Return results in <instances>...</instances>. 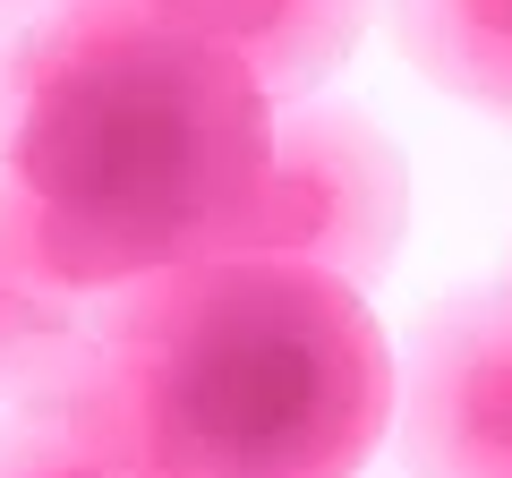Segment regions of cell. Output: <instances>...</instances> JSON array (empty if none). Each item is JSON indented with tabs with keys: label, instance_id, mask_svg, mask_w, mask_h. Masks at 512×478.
I'll return each instance as SVG.
<instances>
[{
	"label": "cell",
	"instance_id": "52a82bcc",
	"mask_svg": "<svg viewBox=\"0 0 512 478\" xmlns=\"http://www.w3.org/2000/svg\"><path fill=\"white\" fill-rule=\"evenodd\" d=\"M384 26L427 86L512 111V0H384Z\"/></svg>",
	"mask_w": 512,
	"mask_h": 478
},
{
	"label": "cell",
	"instance_id": "7a4b0ae2",
	"mask_svg": "<svg viewBox=\"0 0 512 478\" xmlns=\"http://www.w3.org/2000/svg\"><path fill=\"white\" fill-rule=\"evenodd\" d=\"M402 359L333 274L197 257L111 299L69 427L128 478H359L393 436Z\"/></svg>",
	"mask_w": 512,
	"mask_h": 478
},
{
	"label": "cell",
	"instance_id": "ba28073f",
	"mask_svg": "<svg viewBox=\"0 0 512 478\" xmlns=\"http://www.w3.org/2000/svg\"><path fill=\"white\" fill-rule=\"evenodd\" d=\"M0 478H128L69 419H0Z\"/></svg>",
	"mask_w": 512,
	"mask_h": 478
},
{
	"label": "cell",
	"instance_id": "8992f818",
	"mask_svg": "<svg viewBox=\"0 0 512 478\" xmlns=\"http://www.w3.org/2000/svg\"><path fill=\"white\" fill-rule=\"evenodd\" d=\"M111 9H146L163 26L222 43L274 103H291V94H308L316 77H333L350 60L376 0H111Z\"/></svg>",
	"mask_w": 512,
	"mask_h": 478
},
{
	"label": "cell",
	"instance_id": "3957f363",
	"mask_svg": "<svg viewBox=\"0 0 512 478\" xmlns=\"http://www.w3.org/2000/svg\"><path fill=\"white\" fill-rule=\"evenodd\" d=\"M410 231V163L393 154V137L342 103H291L274 111V154L256 180L248 214L231 222L222 257H274L333 274L367 299V282H384L393 248Z\"/></svg>",
	"mask_w": 512,
	"mask_h": 478
},
{
	"label": "cell",
	"instance_id": "6da1fadb",
	"mask_svg": "<svg viewBox=\"0 0 512 478\" xmlns=\"http://www.w3.org/2000/svg\"><path fill=\"white\" fill-rule=\"evenodd\" d=\"M274 154V94L222 43L60 0L0 52V205L94 299L222 257Z\"/></svg>",
	"mask_w": 512,
	"mask_h": 478
},
{
	"label": "cell",
	"instance_id": "277c9868",
	"mask_svg": "<svg viewBox=\"0 0 512 478\" xmlns=\"http://www.w3.org/2000/svg\"><path fill=\"white\" fill-rule=\"evenodd\" d=\"M410 478H512V291H461L410 333L393 402Z\"/></svg>",
	"mask_w": 512,
	"mask_h": 478
},
{
	"label": "cell",
	"instance_id": "5b68a950",
	"mask_svg": "<svg viewBox=\"0 0 512 478\" xmlns=\"http://www.w3.org/2000/svg\"><path fill=\"white\" fill-rule=\"evenodd\" d=\"M111 299L77 291L0 205V419H77L103 368Z\"/></svg>",
	"mask_w": 512,
	"mask_h": 478
}]
</instances>
